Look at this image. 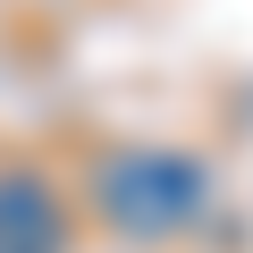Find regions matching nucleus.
<instances>
[{
    "mask_svg": "<svg viewBox=\"0 0 253 253\" xmlns=\"http://www.w3.org/2000/svg\"><path fill=\"white\" fill-rule=\"evenodd\" d=\"M101 211L126 245H161V236H186L211 211V177L186 152H118L101 169Z\"/></svg>",
    "mask_w": 253,
    "mask_h": 253,
    "instance_id": "f257e3e1",
    "label": "nucleus"
},
{
    "mask_svg": "<svg viewBox=\"0 0 253 253\" xmlns=\"http://www.w3.org/2000/svg\"><path fill=\"white\" fill-rule=\"evenodd\" d=\"M0 253H68V211L34 169H0Z\"/></svg>",
    "mask_w": 253,
    "mask_h": 253,
    "instance_id": "f03ea898",
    "label": "nucleus"
}]
</instances>
